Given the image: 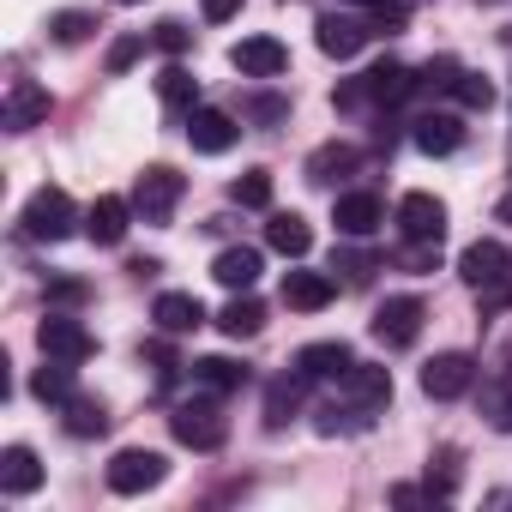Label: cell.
Here are the masks:
<instances>
[{"mask_svg":"<svg viewBox=\"0 0 512 512\" xmlns=\"http://www.w3.org/2000/svg\"><path fill=\"white\" fill-rule=\"evenodd\" d=\"M416 91H422V79H416L410 67L380 61V67H368L356 85H344V91H338V109H362V103H404V97H416Z\"/></svg>","mask_w":512,"mask_h":512,"instance_id":"6da1fadb","label":"cell"},{"mask_svg":"<svg viewBox=\"0 0 512 512\" xmlns=\"http://www.w3.org/2000/svg\"><path fill=\"white\" fill-rule=\"evenodd\" d=\"M25 235L31 241H67L73 229H79V205H73V193L67 187H37L31 199H25Z\"/></svg>","mask_w":512,"mask_h":512,"instance_id":"7a4b0ae2","label":"cell"},{"mask_svg":"<svg viewBox=\"0 0 512 512\" xmlns=\"http://www.w3.org/2000/svg\"><path fill=\"white\" fill-rule=\"evenodd\" d=\"M169 428H175V440L193 446V452H217V446L229 440V416H223L217 392H211V398H187V404H175Z\"/></svg>","mask_w":512,"mask_h":512,"instance_id":"3957f363","label":"cell"},{"mask_svg":"<svg viewBox=\"0 0 512 512\" xmlns=\"http://www.w3.org/2000/svg\"><path fill=\"white\" fill-rule=\"evenodd\" d=\"M181 193H187V175H175L169 163H151V169L133 181V211H139L145 223H169L175 205H181Z\"/></svg>","mask_w":512,"mask_h":512,"instance_id":"277c9868","label":"cell"},{"mask_svg":"<svg viewBox=\"0 0 512 512\" xmlns=\"http://www.w3.org/2000/svg\"><path fill=\"white\" fill-rule=\"evenodd\" d=\"M103 476H109V494H145V488H157L169 476V458L151 452V446H121Z\"/></svg>","mask_w":512,"mask_h":512,"instance_id":"5b68a950","label":"cell"},{"mask_svg":"<svg viewBox=\"0 0 512 512\" xmlns=\"http://www.w3.org/2000/svg\"><path fill=\"white\" fill-rule=\"evenodd\" d=\"M422 320H428L422 296H386V302L374 308V338H380L386 350H410V344L422 338Z\"/></svg>","mask_w":512,"mask_h":512,"instance_id":"8992f818","label":"cell"},{"mask_svg":"<svg viewBox=\"0 0 512 512\" xmlns=\"http://www.w3.org/2000/svg\"><path fill=\"white\" fill-rule=\"evenodd\" d=\"M37 344H43V356H55V362H91L97 356V338H91V326H79L73 314H49L43 326H37Z\"/></svg>","mask_w":512,"mask_h":512,"instance_id":"52a82bcc","label":"cell"},{"mask_svg":"<svg viewBox=\"0 0 512 512\" xmlns=\"http://www.w3.org/2000/svg\"><path fill=\"white\" fill-rule=\"evenodd\" d=\"M476 386V362L464 356V350H446V356H434L428 368H422V392L434 398V404H452V398H464Z\"/></svg>","mask_w":512,"mask_h":512,"instance_id":"ba28073f","label":"cell"},{"mask_svg":"<svg viewBox=\"0 0 512 512\" xmlns=\"http://www.w3.org/2000/svg\"><path fill=\"white\" fill-rule=\"evenodd\" d=\"M458 278H464L470 290H494V284L512 278V253H506L500 241H470V247L458 253Z\"/></svg>","mask_w":512,"mask_h":512,"instance_id":"9c48e42d","label":"cell"},{"mask_svg":"<svg viewBox=\"0 0 512 512\" xmlns=\"http://www.w3.org/2000/svg\"><path fill=\"white\" fill-rule=\"evenodd\" d=\"M229 67H235L241 79H278V73L290 67V49H284L278 37H241V43L229 49Z\"/></svg>","mask_w":512,"mask_h":512,"instance_id":"30bf717a","label":"cell"},{"mask_svg":"<svg viewBox=\"0 0 512 512\" xmlns=\"http://www.w3.org/2000/svg\"><path fill=\"white\" fill-rule=\"evenodd\" d=\"M43 121H49V91L37 79H13L7 103H0V127H7V133H31Z\"/></svg>","mask_w":512,"mask_h":512,"instance_id":"8fae6325","label":"cell"},{"mask_svg":"<svg viewBox=\"0 0 512 512\" xmlns=\"http://www.w3.org/2000/svg\"><path fill=\"white\" fill-rule=\"evenodd\" d=\"M332 223H338V235L368 241V235L386 223V205H380V193H338V199H332Z\"/></svg>","mask_w":512,"mask_h":512,"instance_id":"7c38bea8","label":"cell"},{"mask_svg":"<svg viewBox=\"0 0 512 512\" xmlns=\"http://www.w3.org/2000/svg\"><path fill=\"white\" fill-rule=\"evenodd\" d=\"M127 223H133V199H121V193H97L91 211H85V235L97 247H121L127 241Z\"/></svg>","mask_w":512,"mask_h":512,"instance_id":"4fadbf2b","label":"cell"},{"mask_svg":"<svg viewBox=\"0 0 512 512\" xmlns=\"http://www.w3.org/2000/svg\"><path fill=\"white\" fill-rule=\"evenodd\" d=\"M398 235L404 241H440L446 235V205L434 193H404L398 199Z\"/></svg>","mask_w":512,"mask_h":512,"instance_id":"5bb4252c","label":"cell"},{"mask_svg":"<svg viewBox=\"0 0 512 512\" xmlns=\"http://www.w3.org/2000/svg\"><path fill=\"white\" fill-rule=\"evenodd\" d=\"M368 37H374V31L356 25V19H344V13H320V19H314V43H320V55H332V61H356Z\"/></svg>","mask_w":512,"mask_h":512,"instance_id":"9a60e30c","label":"cell"},{"mask_svg":"<svg viewBox=\"0 0 512 512\" xmlns=\"http://www.w3.org/2000/svg\"><path fill=\"white\" fill-rule=\"evenodd\" d=\"M187 139H193V151L223 157V151L241 139V127H235V115H223V109H187Z\"/></svg>","mask_w":512,"mask_h":512,"instance_id":"2e32d148","label":"cell"},{"mask_svg":"<svg viewBox=\"0 0 512 512\" xmlns=\"http://www.w3.org/2000/svg\"><path fill=\"white\" fill-rule=\"evenodd\" d=\"M151 320H157V332H163V338H187V332H199V326H205V302H199V296H187V290H163V296H157V308H151Z\"/></svg>","mask_w":512,"mask_h":512,"instance_id":"e0dca14e","label":"cell"},{"mask_svg":"<svg viewBox=\"0 0 512 512\" xmlns=\"http://www.w3.org/2000/svg\"><path fill=\"white\" fill-rule=\"evenodd\" d=\"M350 368H356V356H350V344H338V338L296 350V374H308V380H338V386H344Z\"/></svg>","mask_w":512,"mask_h":512,"instance_id":"ac0fdd59","label":"cell"},{"mask_svg":"<svg viewBox=\"0 0 512 512\" xmlns=\"http://www.w3.org/2000/svg\"><path fill=\"white\" fill-rule=\"evenodd\" d=\"M260 272H266L260 247H223L217 260H211V278H217L223 290H253V284H260Z\"/></svg>","mask_w":512,"mask_h":512,"instance_id":"d6986e66","label":"cell"},{"mask_svg":"<svg viewBox=\"0 0 512 512\" xmlns=\"http://www.w3.org/2000/svg\"><path fill=\"white\" fill-rule=\"evenodd\" d=\"M37 488H43V464H37L31 446H7V452H0V494L25 500V494H37Z\"/></svg>","mask_w":512,"mask_h":512,"instance_id":"ffe728a7","label":"cell"},{"mask_svg":"<svg viewBox=\"0 0 512 512\" xmlns=\"http://www.w3.org/2000/svg\"><path fill=\"white\" fill-rule=\"evenodd\" d=\"M410 145H416L422 157H452V151L464 145V121H458V115H422V121L410 127Z\"/></svg>","mask_w":512,"mask_h":512,"instance_id":"44dd1931","label":"cell"},{"mask_svg":"<svg viewBox=\"0 0 512 512\" xmlns=\"http://www.w3.org/2000/svg\"><path fill=\"white\" fill-rule=\"evenodd\" d=\"M332 296H338V278H326V272H284V302H290V308L320 314Z\"/></svg>","mask_w":512,"mask_h":512,"instance_id":"7402d4cb","label":"cell"},{"mask_svg":"<svg viewBox=\"0 0 512 512\" xmlns=\"http://www.w3.org/2000/svg\"><path fill=\"white\" fill-rule=\"evenodd\" d=\"M266 241H272V253H284V260H302V253L314 247V229H308V217H296V211H272Z\"/></svg>","mask_w":512,"mask_h":512,"instance_id":"603a6c76","label":"cell"},{"mask_svg":"<svg viewBox=\"0 0 512 512\" xmlns=\"http://www.w3.org/2000/svg\"><path fill=\"white\" fill-rule=\"evenodd\" d=\"M187 374H193V386H205V392H217V398H229V392H241V386H247V368H241V362H229V356H199Z\"/></svg>","mask_w":512,"mask_h":512,"instance_id":"cb8c5ba5","label":"cell"},{"mask_svg":"<svg viewBox=\"0 0 512 512\" xmlns=\"http://www.w3.org/2000/svg\"><path fill=\"white\" fill-rule=\"evenodd\" d=\"M344 392H350L356 404H368V410H386V404H392V374L374 368V362H356V368L344 374Z\"/></svg>","mask_w":512,"mask_h":512,"instance_id":"d4e9b609","label":"cell"},{"mask_svg":"<svg viewBox=\"0 0 512 512\" xmlns=\"http://www.w3.org/2000/svg\"><path fill=\"white\" fill-rule=\"evenodd\" d=\"M308 386H314L308 374H284V380H272V386H266V422L284 428V422L302 410V392H308Z\"/></svg>","mask_w":512,"mask_h":512,"instance_id":"484cf974","label":"cell"},{"mask_svg":"<svg viewBox=\"0 0 512 512\" xmlns=\"http://www.w3.org/2000/svg\"><path fill=\"white\" fill-rule=\"evenodd\" d=\"M217 326H223V338H260V326H266V308L253 302L247 290H235V302L217 314Z\"/></svg>","mask_w":512,"mask_h":512,"instance_id":"4316f807","label":"cell"},{"mask_svg":"<svg viewBox=\"0 0 512 512\" xmlns=\"http://www.w3.org/2000/svg\"><path fill=\"white\" fill-rule=\"evenodd\" d=\"M31 398H43V404H67L73 398V362H43L37 374H31Z\"/></svg>","mask_w":512,"mask_h":512,"instance_id":"83f0119b","label":"cell"},{"mask_svg":"<svg viewBox=\"0 0 512 512\" xmlns=\"http://www.w3.org/2000/svg\"><path fill=\"white\" fill-rule=\"evenodd\" d=\"M350 169H356V151H350V145H320V151L308 157V181H314V187H332V181L350 175Z\"/></svg>","mask_w":512,"mask_h":512,"instance_id":"f1b7e54d","label":"cell"},{"mask_svg":"<svg viewBox=\"0 0 512 512\" xmlns=\"http://www.w3.org/2000/svg\"><path fill=\"white\" fill-rule=\"evenodd\" d=\"M61 410H67V434H73V440H91V434H103V428H109V410H103L97 398H79V392H73Z\"/></svg>","mask_w":512,"mask_h":512,"instance_id":"f546056e","label":"cell"},{"mask_svg":"<svg viewBox=\"0 0 512 512\" xmlns=\"http://www.w3.org/2000/svg\"><path fill=\"white\" fill-rule=\"evenodd\" d=\"M157 97H163L169 109H199V79H193L187 67H163V73H157Z\"/></svg>","mask_w":512,"mask_h":512,"instance_id":"4dcf8cb0","label":"cell"},{"mask_svg":"<svg viewBox=\"0 0 512 512\" xmlns=\"http://www.w3.org/2000/svg\"><path fill=\"white\" fill-rule=\"evenodd\" d=\"M482 416H488V428L512 434V368L488 380V392H482Z\"/></svg>","mask_w":512,"mask_h":512,"instance_id":"1f68e13d","label":"cell"},{"mask_svg":"<svg viewBox=\"0 0 512 512\" xmlns=\"http://www.w3.org/2000/svg\"><path fill=\"white\" fill-rule=\"evenodd\" d=\"M229 199L247 205V211H266V205H272V169H247V175H235Z\"/></svg>","mask_w":512,"mask_h":512,"instance_id":"d6a6232c","label":"cell"},{"mask_svg":"<svg viewBox=\"0 0 512 512\" xmlns=\"http://www.w3.org/2000/svg\"><path fill=\"white\" fill-rule=\"evenodd\" d=\"M446 97H458V109H494V85L482 73H470V67H458V79H452Z\"/></svg>","mask_w":512,"mask_h":512,"instance_id":"836d02e7","label":"cell"},{"mask_svg":"<svg viewBox=\"0 0 512 512\" xmlns=\"http://www.w3.org/2000/svg\"><path fill=\"white\" fill-rule=\"evenodd\" d=\"M91 31H97V19H91V13H79V7H67V13H55V19H49V37H55L61 49H73V43H85Z\"/></svg>","mask_w":512,"mask_h":512,"instance_id":"e575fe53","label":"cell"},{"mask_svg":"<svg viewBox=\"0 0 512 512\" xmlns=\"http://www.w3.org/2000/svg\"><path fill=\"white\" fill-rule=\"evenodd\" d=\"M428 488H434V500H452V494H458V446H440V452H434Z\"/></svg>","mask_w":512,"mask_h":512,"instance_id":"d590c367","label":"cell"},{"mask_svg":"<svg viewBox=\"0 0 512 512\" xmlns=\"http://www.w3.org/2000/svg\"><path fill=\"white\" fill-rule=\"evenodd\" d=\"M404 19H410L404 0H374V7H368V31H374V37H398Z\"/></svg>","mask_w":512,"mask_h":512,"instance_id":"8d00e7d4","label":"cell"},{"mask_svg":"<svg viewBox=\"0 0 512 512\" xmlns=\"http://www.w3.org/2000/svg\"><path fill=\"white\" fill-rule=\"evenodd\" d=\"M398 266H404V272H434V266H440V241H410V247L398 253Z\"/></svg>","mask_w":512,"mask_h":512,"instance_id":"74e56055","label":"cell"},{"mask_svg":"<svg viewBox=\"0 0 512 512\" xmlns=\"http://www.w3.org/2000/svg\"><path fill=\"white\" fill-rule=\"evenodd\" d=\"M452 79H458V61L452 55H440V61L422 67V91H452Z\"/></svg>","mask_w":512,"mask_h":512,"instance_id":"f35d334b","label":"cell"},{"mask_svg":"<svg viewBox=\"0 0 512 512\" xmlns=\"http://www.w3.org/2000/svg\"><path fill=\"white\" fill-rule=\"evenodd\" d=\"M151 43H157V49H163V55H181V49H187V43H193V37H187V25H175V19H163V25H157V31H151Z\"/></svg>","mask_w":512,"mask_h":512,"instance_id":"ab89813d","label":"cell"},{"mask_svg":"<svg viewBox=\"0 0 512 512\" xmlns=\"http://www.w3.org/2000/svg\"><path fill=\"white\" fill-rule=\"evenodd\" d=\"M139 55H145V37H121V43L109 49V73H127Z\"/></svg>","mask_w":512,"mask_h":512,"instance_id":"60d3db41","label":"cell"},{"mask_svg":"<svg viewBox=\"0 0 512 512\" xmlns=\"http://www.w3.org/2000/svg\"><path fill=\"white\" fill-rule=\"evenodd\" d=\"M85 296H91V290H85L79 278H55V284H49V302H61V308H79Z\"/></svg>","mask_w":512,"mask_h":512,"instance_id":"b9f144b4","label":"cell"},{"mask_svg":"<svg viewBox=\"0 0 512 512\" xmlns=\"http://www.w3.org/2000/svg\"><path fill=\"white\" fill-rule=\"evenodd\" d=\"M332 272H350V284H362V278L374 272V260H362V253H338V260H332Z\"/></svg>","mask_w":512,"mask_h":512,"instance_id":"7bdbcfd3","label":"cell"},{"mask_svg":"<svg viewBox=\"0 0 512 512\" xmlns=\"http://www.w3.org/2000/svg\"><path fill=\"white\" fill-rule=\"evenodd\" d=\"M199 13H205L211 25H229V19L241 13V0H199Z\"/></svg>","mask_w":512,"mask_h":512,"instance_id":"ee69618b","label":"cell"},{"mask_svg":"<svg viewBox=\"0 0 512 512\" xmlns=\"http://www.w3.org/2000/svg\"><path fill=\"white\" fill-rule=\"evenodd\" d=\"M422 500H434V488H410V482L392 488V506H422Z\"/></svg>","mask_w":512,"mask_h":512,"instance_id":"f6af8a7d","label":"cell"},{"mask_svg":"<svg viewBox=\"0 0 512 512\" xmlns=\"http://www.w3.org/2000/svg\"><path fill=\"white\" fill-rule=\"evenodd\" d=\"M494 217H500V223H512V193H506V199L494 205Z\"/></svg>","mask_w":512,"mask_h":512,"instance_id":"bcb514c9","label":"cell"},{"mask_svg":"<svg viewBox=\"0 0 512 512\" xmlns=\"http://www.w3.org/2000/svg\"><path fill=\"white\" fill-rule=\"evenodd\" d=\"M115 7H139V0H115Z\"/></svg>","mask_w":512,"mask_h":512,"instance_id":"7dc6e473","label":"cell"},{"mask_svg":"<svg viewBox=\"0 0 512 512\" xmlns=\"http://www.w3.org/2000/svg\"><path fill=\"white\" fill-rule=\"evenodd\" d=\"M362 7H374V0H362Z\"/></svg>","mask_w":512,"mask_h":512,"instance_id":"c3c4849f","label":"cell"}]
</instances>
